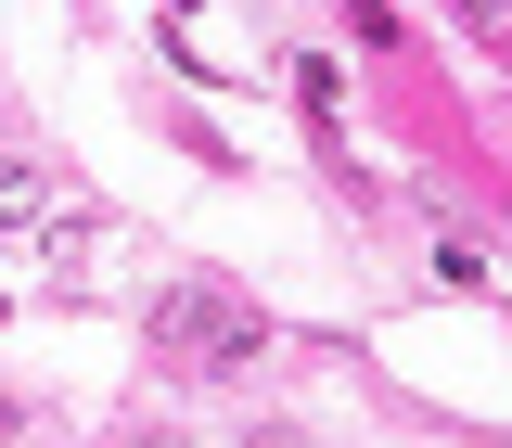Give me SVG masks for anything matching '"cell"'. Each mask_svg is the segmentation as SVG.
Here are the masks:
<instances>
[{"label": "cell", "instance_id": "1", "mask_svg": "<svg viewBox=\"0 0 512 448\" xmlns=\"http://www.w3.org/2000/svg\"><path fill=\"white\" fill-rule=\"evenodd\" d=\"M154 346H167V359H205V372H244L256 346H269V320H256V295H231V282H167V295H154Z\"/></svg>", "mask_w": 512, "mask_h": 448}, {"label": "cell", "instance_id": "5", "mask_svg": "<svg viewBox=\"0 0 512 448\" xmlns=\"http://www.w3.org/2000/svg\"><path fill=\"white\" fill-rule=\"evenodd\" d=\"M0 436H13V397H0Z\"/></svg>", "mask_w": 512, "mask_h": 448}, {"label": "cell", "instance_id": "3", "mask_svg": "<svg viewBox=\"0 0 512 448\" xmlns=\"http://www.w3.org/2000/svg\"><path fill=\"white\" fill-rule=\"evenodd\" d=\"M461 13H474V26H487V39H512V0H461Z\"/></svg>", "mask_w": 512, "mask_h": 448}, {"label": "cell", "instance_id": "4", "mask_svg": "<svg viewBox=\"0 0 512 448\" xmlns=\"http://www.w3.org/2000/svg\"><path fill=\"white\" fill-rule=\"evenodd\" d=\"M244 448H320V436H295V423H256V436Z\"/></svg>", "mask_w": 512, "mask_h": 448}, {"label": "cell", "instance_id": "2", "mask_svg": "<svg viewBox=\"0 0 512 448\" xmlns=\"http://www.w3.org/2000/svg\"><path fill=\"white\" fill-rule=\"evenodd\" d=\"M26 231H52V180L26 154H0V244H26Z\"/></svg>", "mask_w": 512, "mask_h": 448}]
</instances>
